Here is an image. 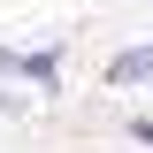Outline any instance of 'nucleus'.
<instances>
[{
	"label": "nucleus",
	"mask_w": 153,
	"mask_h": 153,
	"mask_svg": "<svg viewBox=\"0 0 153 153\" xmlns=\"http://www.w3.org/2000/svg\"><path fill=\"white\" fill-rule=\"evenodd\" d=\"M123 130H130L138 146H153V115H130V123H123Z\"/></svg>",
	"instance_id": "nucleus-3"
},
{
	"label": "nucleus",
	"mask_w": 153,
	"mask_h": 153,
	"mask_svg": "<svg viewBox=\"0 0 153 153\" xmlns=\"http://www.w3.org/2000/svg\"><path fill=\"white\" fill-rule=\"evenodd\" d=\"M0 115H23V100H16V92H0Z\"/></svg>",
	"instance_id": "nucleus-4"
},
{
	"label": "nucleus",
	"mask_w": 153,
	"mask_h": 153,
	"mask_svg": "<svg viewBox=\"0 0 153 153\" xmlns=\"http://www.w3.org/2000/svg\"><path fill=\"white\" fill-rule=\"evenodd\" d=\"M0 76H23L31 92H61V46H0Z\"/></svg>",
	"instance_id": "nucleus-1"
},
{
	"label": "nucleus",
	"mask_w": 153,
	"mask_h": 153,
	"mask_svg": "<svg viewBox=\"0 0 153 153\" xmlns=\"http://www.w3.org/2000/svg\"><path fill=\"white\" fill-rule=\"evenodd\" d=\"M100 84L107 92H130V84H153V46H123V54L100 69Z\"/></svg>",
	"instance_id": "nucleus-2"
}]
</instances>
